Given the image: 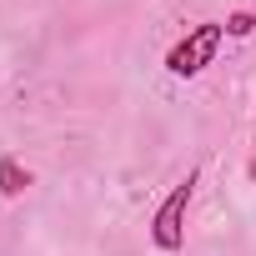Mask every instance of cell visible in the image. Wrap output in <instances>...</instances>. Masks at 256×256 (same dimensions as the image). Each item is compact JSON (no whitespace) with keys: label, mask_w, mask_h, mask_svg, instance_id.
I'll return each mask as SVG.
<instances>
[{"label":"cell","mask_w":256,"mask_h":256,"mask_svg":"<svg viewBox=\"0 0 256 256\" xmlns=\"http://www.w3.org/2000/svg\"><path fill=\"white\" fill-rule=\"evenodd\" d=\"M30 181H36V176H30L16 156H0V196H26Z\"/></svg>","instance_id":"cell-3"},{"label":"cell","mask_w":256,"mask_h":256,"mask_svg":"<svg viewBox=\"0 0 256 256\" xmlns=\"http://www.w3.org/2000/svg\"><path fill=\"white\" fill-rule=\"evenodd\" d=\"M226 26V40H241V36H256V10H236L221 20Z\"/></svg>","instance_id":"cell-4"},{"label":"cell","mask_w":256,"mask_h":256,"mask_svg":"<svg viewBox=\"0 0 256 256\" xmlns=\"http://www.w3.org/2000/svg\"><path fill=\"white\" fill-rule=\"evenodd\" d=\"M221 46H226V26H221V20H201V26H191V30L166 50V70H171L176 80H191V76H201L206 66H216Z\"/></svg>","instance_id":"cell-1"},{"label":"cell","mask_w":256,"mask_h":256,"mask_svg":"<svg viewBox=\"0 0 256 256\" xmlns=\"http://www.w3.org/2000/svg\"><path fill=\"white\" fill-rule=\"evenodd\" d=\"M196 181H201V171H186V176L171 186V196L156 206V216H151V241H156V251H181V246H186V211H191Z\"/></svg>","instance_id":"cell-2"}]
</instances>
